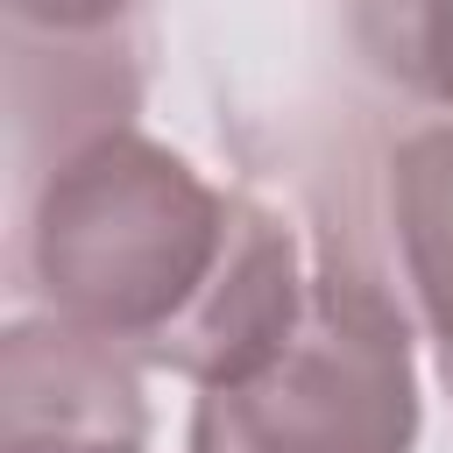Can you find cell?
<instances>
[{"instance_id": "6da1fadb", "label": "cell", "mask_w": 453, "mask_h": 453, "mask_svg": "<svg viewBox=\"0 0 453 453\" xmlns=\"http://www.w3.org/2000/svg\"><path fill=\"white\" fill-rule=\"evenodd\" d=\"M241 226V191H205L191 163L120 127L57 163L35 205V283L57 319L156 361L212 290Z\"/></svg>"}, {"instance_id": "8992f818", "label": "cell", "mask_w": 453, "mask_h": 453, "mask_svg": "<svg viewBox=\"0 0 453 453\" xmlns=\"http://www.w3.org/2000/svg\"><path fill=\"white\" fill-rule=\"evenodd\" d=\"M134 0H7V14H14V28H50L57 42H78V35H106L120 14H127Z\"/></svg>"}, {"instance_id": "7a4b0ae2", "label": "cell", "mask_w": 453, "mask_h": 453, "mask_svg": "<svg viewBox=\"0 0 453 453\" xmlns=\"http://www.w3.org/2000/svg\"><path fill=\"white\" fill-rule=\"evenodd\" d=\"M411 326L368 262L326 248L304 311L241 375L205 382L191 453H411Z\"/></svg>"}, {"instance_id": "277c9868", "label": "cell", "mask_w": 453, "mask_h": 453, "mask_svg": "<svg viewBox=\"0 0 453 453\" xmlns=\"http://www.w3.org/2000/svg\"><path fill=\"white\" fill-rule=\"evenodd\" d=\"M389 219H396L411 304L453 389V127H425L389 156Z\"/></svg>"}, {"instance_id": "5b68a950", "label": "cell", "mask_w": 453, "mask_h": 453, "mask_svg": "<svg viewBox=\"0 0 453 453\" xmlns=\"http://www.w3.org/2000/svg\"><path fill=\"white\" fill-rule=\"evenodd\" d=\"M368 57L432 106H453V0H361Z\"/></svg>"}, {"instance_id": "3957f363", "label": "cell", "mask_w": 453, "mask_h": 453, "mask_svg": "<svg viewBox=\"0 0 453 453\" xmlns=\"http://www.w3.org/2000/svg\"><path fill=\"white\" fill-rule=\"evenodd\" d=\"M0 453H142L127 354L71 319L14 326L0 354Z\"/></svg>"}]
</instances>
